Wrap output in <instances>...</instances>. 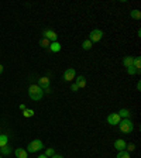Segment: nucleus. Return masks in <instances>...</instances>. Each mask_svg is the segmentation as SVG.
<instances>
[{"mask_svg": "<svg viewBox=\"0 0 141 158\" xmlns=\"http://www.w3.org/2000/svg\"><path fill=\"white\" fill-rule=\"evenodd\" d=\"M28 96H30V99H32V100H41L42 99V96H44V90L41 89L38 85H30V88H28Z\"/></svg>", "mask_w": 141, "mask_h": 158, "instance_id": "obj_1", "label": "nucleus"}, {"mask_svg": "<svg viewBox=\"0 0 141 158\" xmlns=\"http://www.w3.org/2000/svg\"><path fill=\"white\" fill-rule=\"evenodd\" d=\"M119 130H120L121 133L124 134H130L133 133L134 130V123L130 120V119H123L120 123H119Z\"/></svg>", "mask_w": 141, "mask_h": 158, "instance_id": "obj_2", "label": "nucleus"}, {"mask_svg": "<svg viewBox=\"0 0 141 158\" xmlns=\"http://www.w3.org/2000/svg\"><path fill=\"white\" fill-rule=\"evenodd\" d=\"M44 148V144H42V141L41 140H32L30 144H28L27 147V153H37V151H40Z\"/></svg>", "mask_w": 141, "mask_h": 158, "instance_id": "obj_3", "label": "nucleus"}, {"mask_svg": "<svg viewBox=\"0 0 141 158\" xmlns=\"http://www.w3.org/2000/svg\"><path fill=\"white\" fill-rule=\"evenodd\" d=\"M103 38V31L99 29L96 30H92L90 31V34H89V40L92 41V42H99V41Z\"/></svg>", "mask_w": 141, "mask_h": 158, "instance_id": "obj_4", "label": "nucleus"}, {"mask_svg": "<svg viewBox=\"0 0 141 158\" xmlns=\"http://www.w3.org/2000/svg\"><path fill=\"white\" fill-rule=\"evenodd\" d=\"M62 78H64L65 82H72L73 79L76 78V71H75L73 68L65 69V72H64V75H62Z\"/></svg>", "mask_w": 141, "mask_h": 158, "instance_id": "obj_5", "label": "nucleus"}, {"mask_svg": "<svg viewBox=\"0 0 141 158\" xmlns=\"http://www.w3.org/2000/svg\"><path fill=\"white\" fill-rule=\"evenodd\" d=\"M121 122V117L117 113H110L107 116V123L110 126H119V123Z\"/></svg>", "mask_w": 141, "mask_h": 158, "instance_id": "obj_6", "label": "nucleus"}, {"mask_svg": "<svg viewBox=\"0 0 141 158\" xmlns=\"http://www.w3.org/2000/svg\"><path fill=\"white\" fill-rule=\"evenodd\" d=\"M42 37L44 38H47V40L49 41V42H54V41H56V38H58V35H56V32L54 31V30H44V32H42Z\"/></svg>", "mask_w": 141, "mask_h": 158, "instance_id": "obj_7", "label": "nucleus"}, {"mask_svg": "<svg viewBox=\"0 0 141 158\" xmlns=\"http://www.w3.org/2000/svg\"><path fill=\"white\" fill-rule=\"evenodd\" d=\"M37 85L40 86L41 89L44 90H47V89H49V88H51V86H49V78L48 76H42V78H40V79H38V83H37Z\"/></svg>", "mask_w": 141, "mask_h": 158, "instance_id": "obj_8", "label": "nucleus"}, {"mask_svg": "<svg viewBox=\"0 0 141 158\" xmlns=\"http://www.w3.org/2000/svg\"><path fill=\"white\" fill-rule=\"evenodd\" d=\"M126 146H127V143H126L123 138H119V140H116V141H114V148H116L117 151H124L126 150Z\"/></svg>", "mask_w": 141, "mask_h": 158, "instance_id": "obj_9", "label": "nucleus"}, {"mask_svg": "<svg viewBox=\"0 0 141 158\" xmlns=\"http://www.w3.org/2000/svg\"><path fill=\"white\" fill-rule=\"evenodd\" d=\"M76 85L79 89H83V88H86V78L83 76V75H79V76L76 78Z\"/></svg>", "mask_w": 141, "mask_h": 158, "instance_id": "obj_10", "label": "nucleus"}, {"mask_svg": "<svg viewBox=\"0 0 141 158\" xmlns=\"http://www.w3.org/2000/svg\"><path fill=\"white\" fill-rule=\"evenodd\" d=\"M49 51H51V52H59L61 51V44L59 42H58V41H54V42H51V44H49Z\"/></svg>", "mask_w": 141, "mask_h": 158, "instance_id": "obj_11", "label": "nucleus"}, {"mask_svg": "<svg viewBox=\"0 0 141 158\" xmlns=\"http://www.w3.org/2000/svg\"><path fill=\"white\" fill-rule=\"evenodd\" d=\"M117 114H119L120 117H123V119H130L131 117V112H130L129 109H120L119 112H117Z\"/></svg>", "mask_w": 141, "mask_h": 158, "instance_id": "obj_12", "label": "nucleus"}, {"mask_svg": "<svg viewBox=\"0 0 141 158\" xmlns=\"http://www.w3.org/2000/svg\"><path fill=\"white\" fill-rule=\"evenodd\" d=\"M14 154H16L17 158H28V153L25 150H23V148H17L14 151Z\"/></svg>", "mask_w": 141, "mask_h": 158, "instance_id": "obj_13", "label": "nucleus"}, {"mask_svg": "<svg viewBox=\"0 0 141 158\" xmlns=\"http://www.w3.org/2000/svg\"><path fill=\"white\" fill-rule=\"evenodd\" d=\"M13 153V148L10 146H4V147H0V154L2 155H10Z\"/></svg>", "mask_w": 141, "mask_h": 158, "instance_id": "obj_14", "label": "nucleus"}, {"mask_svg": "<svg viewBox=\"0 0 141 158\" xmlns=\"http://www.w3.org/2000/svg\"><path fill=\"white\" fill-rule=\"evenodd\" d=\"M93 47V42L90 40H85L83 42H82V48L85 49V51H89V49H92Z\"/></svg>", "mask_w": 141, "mask_h": 158, "instance_id": "obj_15", "label": "nucleus"}, {"mask_svg": "<svg viewBox=\"0 0 141 158\" xmlns=\"http://www.w3.org/2000/svg\"><path fill=\"white\" fill-rule=\"evenodd\" d=\"M133 61H134V57H124V59H123V65H124L126 68H129V66L133 65Z\"/></svg>", "mask_w": 141, "mask_h": 158, "instance_id": "obj_16", "label": "nucleus"}, {"mask_svg": "<svg viewBox=\"0 0 141 158\" xmlns=\"http://www.w3.org/2000/svg\"><path fill=\"white\" fill-rule=\"evenodd\" d=\"M130 16H131V18H134V20H140L141 18V12L140 10H137V8H134L133 12L130 13Z\"/></svg>", "mask_w": 141, "mask_h": 158, "instance_id": "obj_17", "label": "nucleus"}, {"mask_svg": "<svg viewBox=\"0 0 141 158\" xmlns=\"http://www.w3.org/2000/svg\"><path fill=\"white\" fill-rule=\"evenodd\" d=\"M8 144V137L6 134H0V147H4Z\"/></svg>", "mask_w": 141, "mask_h": 158, "instance_id": "obj_18", "label": "nucleus"}, {"mask_svg": "<svg viewBox=\"0 0 141 158\" xmlns=\"http://www.w3.org/2000/svg\"><path fill=\"white\" fill-rule=\"evenodd\" d=\"M49 44H51V42H49L47 38H44V37L40 40V47L41 48H49Z\"/></svg>", "mask_w": 141, "mask_h": 158, "instance_id": "obj_19", "label": "nucleus"}, {"mask_svg": "<svg viewBox=\"0 0 141 158\" xmlns=\"http://www.w3.org/2000/svg\"><path fill=\"white\" fill-rule=\"evenodd\" d=\"M133 66L136 69H138V71H141V59H140V57H136L134 58V61H133Z\"/></svg>", "mask_w": 141, "mask_h": 158, "instance_id": "obj_20", "label": "nucleus"}, {"mask_svg": "<svg viewBox=\"0 0 141 158\" xmlns=\"http://www.w3.org/2000/svg\"><path fill=\"white\" fill-rule=\"evenodd\" d=\"M140 72H141V71L136 69V68H134V66H133V65L127 68V73H129V75H137V73H140Z\"/></svg>", "mask_w": 141, "mask_h": 158, "instance_id": "obj_21", "label": "nucleus"}, {"mask_svg": "<svg viewBox=\"0 0 141 158\" xmlns=\"http://www.w3.org/2000/svg\"><path fill=\"white\" fill-rule=\"evenodd\" d=\"M116 158H130V153H127V151H119L116 155Z\"/></svg>", "mask_w": 141, "mask_h": 158, "instance_id": "obj_22", "label": "nucleus"}, {"mask_svg": "<svg viewBox=\"0 0 141 158\" xmlns=\"http://www.w3.org/2000/svg\"><path fill=\"white\" fill-rule=\"evenodd\" d=\"M23 116H24V117H32V116H34V110L32 109H25L24 112H23Z\"/></svg>", "mask_w": 141, "mask_h": 158, "instance_id": "obj_23", "label": "nucleus"}, {"mask_svg": "<svg viewBox=\"0 0 141 158\" xmlns=\"http://www.w3.org/2000/svg\"><path fill=\"white\" fill-rule=\"evenodd\" d=\"M55 154V151H54V148H47V150H45V157H48V158H51L52 157V155Z\"/></svg>", "mask_w": 141, "mask_h": 158, "instance_id": "obj_24", "label": "nucleus"}, {"mask_svg": "<svg viewBox=\"0 0 141 158\" xmlns=\"http://www.w3.org/2000/svg\"><path fill=\"white\" fill-rule=\"evenodd\" d=\"M134 150H136V146H134L133 143H130V144L126 146V151H127V153H133Z\"/></svg>", "mask_w": 141, "mask_h": 158, "instance_id": "obj_25", "label": "nucleus"}, {"mask_svg": "<svg viewBox=\"0 0 141 158\" xmlns=\"http://www.w3.org/2000/svg\"><path fill=\"white\" fill-rule=\"evenodd\" d=\"M71 90H72V92H78V90H79L76 83H72V85H71Z\"/></svg>", "mask_w": 141, "mask_h": 158, "instance_id": "obj_26", "label": "nucleus"}, {"mask_svg": "<svg viewBox=\"0 0 141 158\" xmlns=\"http://www.w3.org/2000/svg\"><path fill=\"white\" fill-rule=\"evenodd\" d=\"M51 158H64V157H62V155H59V154H54Z\"/></svg>", "mask_w": 141, "mask_h": 158, "instance_id": "obj_27", "label": "nucleus"}, {"mask_svg": "<svg viewBox=\"0 0 141 158\" xmlns=\"http://www.w3.org/2000/svg\"><path fill=\"white\" fill-rule=\"evenodd\" d=\"M25 109H27V107H25V105H20V110H21V112H24Z\"/></svg>", "mask_w": 141, "mask_h": 158, "instance_id": "obj_28", "label": "nucleus"}, {"mask_svg": "<svg viewBox=\"0 0 141 158\" xmlns=\"http://www.w3.org/2000/svg\"><path fill=\"white\" fill-rule=\"evenodd\" d=\"M137 90H141V83H140V82L137 83Z\"/></svg>", "mask_w": 141, "mask_h": 158, "instance_id": "obj_29", "label": "nucleus"}, {"mask_svg": "<svg viewBox=\"0 0 141 158\" xmlns=\"http://www.w3.org/2000/svg\"><path fill=\"white\" fill-rule=\"evenodd\" d=\"M2 72H3V65L0 64V73H2Z\"/></svg>", "mask_w": 141, "mask_h": 158, "instance_id": "obj_30", "label": "nucleus"}, {"mask_svg": "<svg viewBox=\"0 0 141 158\" xmlns=\"http://www.w3.org/2000/svg\"><path fill=\"white\" fill-rule=\"evenodd\" d=\"M37 158H48V157H45V155H38Z\"/></svg>", "mask_w": 141, "mask_h": 158, "instance_id": "obj_31", "label": "nucleus"}, {"mask_svg": "<svg viewBox=\"0 0 141 158\" xmlns=\"http://www.w3.org/2000/svg\"><path fill=\"white\" fill-rule=\"evenodd\" d=\"M0 158H2V155H0Z\"/></svg>", "mask_w": 141, "mask_h": 158, "instance_id": "obj_32", "label": "nucleus"}]
</instances>
